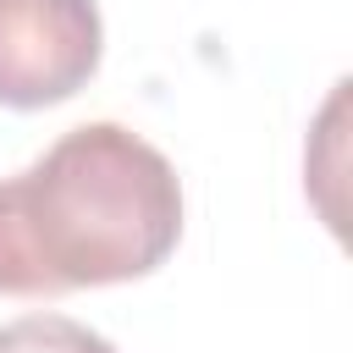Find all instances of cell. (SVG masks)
<instances>
[{"instance_id":"obj_1","label":"cell","mask_w":353,"mask_h":353,"mask_svg":"<svg viewBox=\"0 0 353 353\" xmlns=\"http://www.w3.org/2000/svg\"><path fill=\"white\" fill-rule=\"evenodd\" d=\"M182 237L176 165L121 121L61 132L0 176V292L61 298L160 270Z\"/></svg>"},{"instance_id":"obj_2","label":"cell","mask_w":353,"mask_h":353,"mask_svg":"<svg viewBox=\"0 0 353 353\" xmlns=\"http://www.w3.org/2000/svg\"><path fill=\"white\" fill-rule=\"evenodd\" d=\"M105 28L94 0H0V105L44 110L88 88Z\"/></svg>"},{"instance_id":"obj_3","label":"cell","mask_w":353,"mask_h":353,"mask_svg":"<svg viewBox=\"0 0 353 353\" xmlns=\"http://www.w3.org/2000/svg\"><path fill=\"white\" fill-rule=\"evenodd\" d=\"M0 353H116V342L72 314H17L0 325Z\"/></svg>"}]
</instances>
